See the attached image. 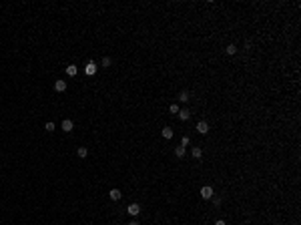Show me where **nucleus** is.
Segmentation results:
<instances>
[{"label":"nucleus","instance_id":"1","mask_svg":"<svg viewBox=\"0 0 301 225\" xmlns=\"http://www.w3.org/2000/svg\"><path fill=\"white\" fill-rule=\"evenodd\" d=\"M201 197H203V199H211V197H213V187L205 185L203 189H201Z\"/></svg>","mask_w":301,"mask_h":225},{"label":"nucleus","instance_id":"2","mask_svg":"<svg viewBox=\"0 0 301 225\" xmlns=\"http://www.w3.org/2000/svg\"><path fill=\"white\" fill-rule=\"evenodd\" d=\"M197 131H199L201 135H207V133H209V123H207V121H201V123H197Z\"/></svg>","mask_w":301,"mask_h":225},{"label":"nucleus","instance_id":"3","mask_svg":"<svg viewBox=\"0 0 301 225\" xmlns=\"http://www.w3.org/2000/svg\"><path fill=\"white\" fill-rule=\"evenodd\" d=\"M84 73H87V74H94V73H96V62H94V60H88V62H87Z\"/></svg>","mask_w":301,"mask_h":225},{"label":"nucleus","instance_id":"4","mask_svg":"<svg viewBox=\"0 0 301 225\" xmlns=\"http://www.w3.org/2000/svg\"><path fill=\"white\" fill-rule=\"evenodd\" d=\"M54 91L64 93V91H66V80H56V82H54Z\"/></svg>","mask_w":301,"mask_h":225},{"label":"nucleus","instance_id":"5","mask_svg":"<svg viewBox=\"0 0 301 225\" xmlns=\"http://www.w3.org/2000/svg\"><path fill=\"white\" fill-rule=\"evenodd\" d=\"M108 197L113 199V201H119V199L122 197V193H120L119 189H111V191H108Z\"/></svg>","mask_w":301,"mask_h":225},{"label":"nucleus","instance_id":"6","mask_svg":"<svg viewBox=\"0 0 301 225\" xmlns=\"http://www.w3.org/2000/svg\"><path fill=\"white\" fill-rule=\"evenodd\" d=\"M189 117H191V111H189V109H179V119L181 121H189Z\"/></svg>","mask_w":301,"mask_h":225},{"label":"nucleus","instance_id":"7","mask_svg":"<svg viewBox=\"0 0 301 225\" xmlns=\"http://www.w3.org/2000/svg\"><path fill=\"white\" fill-rule=\"evenodd\" d=\"M72 127H74V123H72L70 119H64V121H62V129H64L66 133H70V131H72Z\"/></svg>","mask_w":301,"mask_h":225},{"label":"nucleus","instance_id":"8","mask_svg":"<svg viewBox=\"0 0 301 225\" xmlns=\"http://www.w3.org/2000/svg\"><path fill=\"white\" fill-rule=\"evenodd\" d=\"M128 213H131V215H139V213H140L139 203H131V205H128Z\"/></svg>","mask_w":301,"mask_h":225},{"label":"nucleus","instance_id":"9","mask_svg":"<svg viewBox=\"0 0 301 225\" xmlns=\"http://www.w3.org/2000/svg\"><path fill=\"white\" fill-rule=\"evenodd\" d=\"M76 155H78L80 159H84V157L88 155V149L87 147H78V149H76Z\"/></svg>","mask_w":301,"mask_h":225},{"label":"nucleus","instance_id":"10","mask_svg":"<svg viewBox=\"0 0 301 225\" xmlns=\"http://www.w3.org/2000/svg\"><path fill=\"white\" fill-rule=\"evenodd\" d=\"M76 73H78V68H76V66H74V64L66 66V74H68V76H74V74H76Z\"/></svg>","mask_w":301,"mask_h":225},{"label":"nucleus","instance_id":"11","mask_svg":"<svg viewBox=\"0 0 301 225\" xmlns=\"http://www.w3.org/2000/svg\"><path fill=\"white\" fill-rule=\"evenodd\" d=\"M189 97H191V94H189V91H181L179 100H181V103H187V100H189Z\"/></svg>","mask_w":301,"mask_h":225},{"label":"nucleus","instance_id":"12","mask_svg":"<svg viewBox=\"0 0 301 225\" xmlns=\"http://www.w3.org/2000/svg\"><path fill=\"white\" fill-rule=\"evenodd\" d=\"M163 137H165V139H171V137H173V129H171V127H165V129H163Z\"/></svg>","mask_w":301,"mask_h":225},{"label":"nucleus","instance_id":"13","mask_svg":"<svg viewBox=\"0 0 301 225\" xmlns=\"http://www.w3.org/2000/svg\"><path fill=\"white\" fill-rule=\"evenodd\" d=\"M175 155H177V157H179V159H183V157H185V147H177V149H175Z\"/></svg>","mask_w":301,"mask_h":225},{"label":"nucleus","instance_id":"14","mask_svg":"<svg viewBox=\"0 0 301 225\" xmlns=\"http://www.w3.org/2000/svg\"><path fill=\"white\" fill-rule=\"evenodd\" d=\"M201 155H203V151H201L199 147H193V157H195V159H199Z\"/></svg>","mask_w":301,"mask_h":225},{"label":"nucleus","instance_id":"15","mask_svg":"<svg viewBox=\"0 0 301 225\" xmlns=\"http://www.w3.org/2000/svg\"><path fill=\"white\" fill-rule=\"evenodd\" d=\"M225 50H227V54H235V52H237V46H235V44H229Z\"/></svg>","mask_w":301,"mask_h":225},{"label":"nucleus","instance_id":"16","mask_svg":"<svg viewBox=\"0 0 301 225\" xmlns=\"http://www.w3.org/2000/svg\"><path fill=\"white\" fill-rule=\"evenodd\" d=\"M189 143H191V139H189L187 135H185V137H183V139H181V147H187Z\"/></svg>","mask_w":301,"mask_h":225},{"label":"nucleus","instance_id":"17","mask_svg":"<svg viewBox=\"0 0 301 225\" xmlns=\"http://www.w3.org/2000/svg\"><path fill=\"white\" fill-rule=\"evenodd\" d=\"M111 64H113L111 56H105V58H102V66H111Z\"/></svg>","mask_w":301,"mask_h":225},{"label":"nucleus","instance_id":"18","mask_svg":"<svg viewBox=\"0 0 301 225\" xmlns=\"http://www.w3.org/2000/svg\"><path fill=\"white\" fill-rule=\"evenodd\" d=\"M44 129H46L48 133H50V131H54V123H52V121H48L46 125H44Z\"/></svg>","mask_w":301,"mask_h":225},{"label":"nucleus","instance_id":"19","mask_svg":"<svg viewBox=\"0 0 301 225\" xmlns=\"http://www.w3.org/2000/svg\"><path fill=\"white\" fill-rule=\"evenodd\" d=\"M169 111L173 112V115H179V106H177V105H171V106H169Z\"/></svg>","mask_w":301,"mask_h":225},{"label":"nucleus","instance_id":"20","mask_svg":"<svg viewBox=\"0 0 301 225\" xmlns=\"http://www.w3.org/2000/svg\"><path fill=\"white\" fill-rule=\"evenodd\" d=\"M213 203L215 205H221V197H213Z\"/></svg>","mask_w":301,"mask_h":225},{"label":"nucleus","instance_id":"21","mask_svg":"<svg viewBox=\"0 0 301 225\" xmlns=\"http://www.w3.org/2000/svg\"><path fill=\"white\" fill-rule=\"evenodd\" d=\"M215 225H225V221H223V219H219V221H215Z\"/></svg>","mask_w":301,"mask_h":225},{"label":"nucleus","instance_id":"22","mask_svg":"<svg viewBox=\"0 0 301 225\" xmlns=\"http://www.w3.org/2000/svg\"><path fill=\"white\" fill-rule=\"evenodd\" d=\"M128 225H139V223H137V221H131V223H128Z\"/></svg>","mask_w":301,"mask_h":225}]
</instances>
